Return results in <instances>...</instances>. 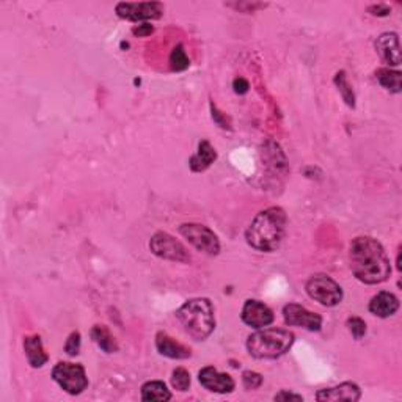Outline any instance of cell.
Returning a JSON list of instances; mask_svg holds the SVG:
<instances>
[{"mask_svg": "<svg viewBox=\"0 0 402 402\" xmlns=\"http://www.w3.org/2000/svg\"><path fill=\"white\" fill-rule=\"evenodd\" d=\"M376 51L388 66L401 65V48L396 33H382L376 39Z\"/></svg>", "mask_w": 402, "mask_h": 402, "instance_id": "13", "label": "cell"}, {"mask_svg": "<svg viewBox=\"0 0 402 402\" xmlns=\"http://www.w3.org/2000/svg\"><path fill=\"white\" fill-rule=\"evenodd\" d=\"M286 222V214L281 207H267L247 228V244L258 252L277 250L285 238Z\"/></svg>", "mask_w": 402, "mask_h": 402, "instance_id": "2", "label": "cell"}, {"mask_svg": "<svg viewBox=\"0 0 402 402\" xmlns=\"http://www.w3.org/2000/svg\"><path fill=\"white\" fill-rule=\"evenodd\" d=\"M24 351L27 355V360L32 368H41L48 363V354L44 352L43 341L38 335H30V337L24 338Z\"/></svg>", "mask_w": 402, "mask_h": 402, "instance_id": "17", "label": "cell"}, {"mask_svg": "<svg viewBox=\"0 0 402 402\" xmlns=\"http://www.w3.org/2000/svg\"><path fill=\"white\" fill-rule=\"evenodd\" d=\"M200 384L203 385L207 391L226 394L234 390V380L230 374L219 372L214 366H206L198 374Z\"/></svg>", "mask_w": 402, "mask_h": 402, "instance_id": "12", "label": "cell"}, {"mask_svg": "<svg viewBox=\"0 0 402 402\" xmlns=\"http://www.w3.org/2000/svg\"><path fill=\"white\" fill-rule=\"evenodd\" d=\"M190 65V60L187 57V53L183 48V44H178L175 49L171 51V56H170V66L173 71H184L189 68Z\"/></svg>", "mask_w": 402, "mask_h": 402, "instance_id": "22", "label": "cell"}, {"mask_svg": "<svg viewBox=\"0 0 402 402\" xmlns=\"http://www.w3.org/2000/svg\"><path fill=\"white\" fill-rule=\"evenodd\" d=\"M294 344V335L283 328H259L247 339V351L254 358L273 360L285 355Z\"/></svg>", "mask_w": 402, "mask_h": 402, "instance_id": "4", "label": "cell"}, {"mask_svg": "<svg viewBox=\"0 0 402 402\" xmlns=\"http://www.w3.org/2000/svg\"><path fill=\"white\" fill-rule=\"evenodd\" d=\"M233 89H234V91L238 93V95H245V93L249 91L250 85H249V82H247L245 79L238 77V79H234V82H233Z\"/></svg>", "mask_w": 402, "mask_h": 402, "instance_id": "28", "label": "cell"}, {"mask_svg": "<svg viewBox=\"0 0 402 402\" xmlns=\"http://www.w3.org/2000/svg\"><path fill=\"white\" fill-rule=\"evenodd\" d=\"M242 384L247 390H257L263 384V376L254 371H245L242 374Z\"/></svg>", "mask_w": 402, "mask_h": 402, "instance_id": "26", "label": "cell"}, {"mask_svg": "<svg viewBox=\"0 0 402 402\" xmlns=\"http://www.w3.org/2000/svg\"><path fill=\"white\" fill-rule=\"evenodd\" d=\"M351 269L361 283L379 285L390 277L391 266L379 240L370 236L355 238L349 250Z\"/></svg>", "mask_w": 402, "mask_h": 402, "instance_id": "1", "label": "cell"}, {"mask_svg": "<svg viewBox=\"0 0 402 402\" xmlns=\"http://www.w3.org/2000/svg\"><path fill=\"white\" fill-rule=\"evenodd\" d=\"M305 290L308 296L324 306H337L343 300L341 286L325 273H316V275L310 277L305 285Z\"/></svg>", "mask_w": 402, "mask_h": 402, "instance_id": "5", "label": "cell"}, {"mask_svg": "<svg viewBox=\"0 0 402 402\" xmlns=\"http://www.w3.org/2000/svg\"><path fill=\"white\" fill-rule=\"evenodd\" d=\"M347 327H349L351 333L354 335L355 339H361L366 335V323L361 318H349L347 319Z\"/></svg>", "mask_w": 402, "mask_h": 402, "instance_id": "25", "label": "cell"}, {"mask_svg": "<svg viewBox=\"0 0 402 402\" xmlns=\"http://www.w3.org/2000/svg\"><path fill=\"white\" fill-rule=\"evenodd\" d=\"M399 310V299L391 292L382 291L370 302V311L377 318H390Z\"/></svg>", "mask_w": 402, "mask_h": 402, "instance_id": "16", "label": "cell"}, {"mask_svg": "<svg viewBox=\"0 0 402 402\" xmlns=\"http://www.w3.org/2000/svg\"><path fill=\"white\" fill-rule=\"evenodd\" d=\"M156 347L157 352L164 357L175 358V360H184L190 357V349H187L184 344L178 343L176 339H173L170 335L164 332H159L156 335Z\"/></svg>", "mask_w": 402, "mask_h": 402, "instance_id": "15", "label": "cell"}, {"mask_svg": "<svg viewBox=\"0 0 402 402\" xmlns=\"http://www.w3.org/2000/svg\"><path fill=\"white\" fill-rule=\"evenodd\" d=\"M379 84L384 86L385 90L391 93H401L402 89V80H401V72L388 68H382L377 71L376 74Z\"/></svg>", "mask_w": 402, "mask_h": 402, "instance_id": "21", "label": "cell"}, {"mask_svg": "<svg viewBox=\"0 0 402 402\" xmlns=\"http://www.w3.org/2000/svg\"><path fill=\"white\" fill-rule=\"evenodd\" d=\"M275 401H290V399H294V401H304V398L300 396V394H296V393H291V391H280L278 394H275V398H273Z\"/></svg>", "mask_w": 402, "mask_h": 402, "instance_id": "30", "label": "cell"}, {"mask_svg": "<svg viewBox=\"0 0 402 402\" xmlns=\"http://www.w3.org/2000/svg\"><path fill=\"white\" fill-rule=\"evenodd\" d=\"M216 159H217L216 150L212 148L209 142L203 140V142L198 145L197 154L195 156H192V159H190V164H189L190 170L192 171H205L206 169H209Z\"/></svg>", "mask_w": 402, "mask_h": 402, "instance_id": "18", "label": "cell"}, {"mask_svg": "<svg viewBox=\"0 0 402 402\" xmlns=\"http://www.w3.org/2000/svg\"><path fill=\"white\" fill-rule=\"evenodd\" d=\"M283 318L287 325L302 327L310 332H319L323 327V318L318 313L306 310L305 306L297 304H290L283 308Z\"/></svg>", "mask_w": 402, "mask_h": 402, "instance_id": "10", "label": "cell"}, {"mask_svg": "<svg viewBox=\"0 0 402 402\" xmlns=\"http://www.w3.org/2000/svg\"><path fill=\"white\" fill-rule=\"evenodd\" d=\"M80 351V333L79 332H72L68 339H66L65 344V352L71 355V357H76Z\"/></svg>", "mask_w": 402, "mask_h": 402, "instance_id": "27", "label": "cell"}, {"mask_svg": "<svg viewBox=\"0 0 402 402\" xmlns=\"http://www.w3.org/2000/svg\"><path fill=\"white\" fill-rule=\"evenodd\" d=\"M176 318L193 339L203 341L216 328L214 308L207 299H192L179 308Z\"/></svg>", "mask_w": 402, "mask_h": 402, "instance_id": "3", "label": "cell"}, {"mask_svg": "<svg viewBox=\"0 0 402 402\" xmlns=\"http://www.w3.org/2000/svg\"><path fill=\"white\" fill-rule=\"evenodd\" d=\"M171 385L178 391H187L190 387V374L184 368H176L171 374Z\"/></svg>", "mask_w": 402, "mask_h": 402, "instance_id": "24", "label": "cell"}, {"mask_svg": "<svg viewBox=\"0 0 402 402\" xmlns=\"http://www.w3.org/2000/svg\"><path fill=\"white\" fill-rule=\"evenodd\" d=\"M142 399L143 401H170L171 393L169 391V388L164 384V382L153 380L146 382L142 387Z\"/></svg>", "mask_w": 402, "mask_h": 402, "instance_id": "19", "label": "cell"}, {"mask_svg": "<svg viewBox=\"0 0 402 402\" xmlns=\"http://www.w3.org/2000/svg\"><path fill=\"white\" fill-rule=\"evenodd\" d=\"M242 318L244 324L253 328H264L273 323V311L269 306L264 305L259 300H247L242 308Z\"/></svg>", "mask_w": 402, "mask_h": 402, "instance_id": "11", "label": "cell"}, {"mask_svg": "<svg viewBox=\"0 0 402 402\" xmlns=\"http://www.w3.org/2000/svg\"><path fill=\"white\" fill-rule=\"evenodd\" d=\"M360 398V388L352 382H344V384L337 387L324 388L316 394L318 401H358Z\"/></svg>", "mask_w": 402, "mask_h": 402, "instance_id": "14", "label": "cell"}, {"mask_svg": "<svg viewBox=\"0 0 402 402\" xmlns=\"http://www.w3.org/2000/svg\"><path fill=\"white\" fill-rule=\"evenodd\" d=\"M52 379L68 394H80L89 387L85 368L82 365L60 361L52 370Z\"/></svg>", "mask_w": 402, "mask_h": 402, "instance_id": "6", "label": "cell"}, {"mask_svg": "<svg viewBox=\"0 0 402 402\" xmlns=\"http://www.w3.org/2000/svg\"><path fill=\"white\" fill-rule=\"evenodd\" d=\"M335 84H337L338 90H339V93H341V96H343V99L346 100V104L349 105V107H355L354 91H352V89H351L349 82H347L346 72H344V71H341V72H338L337 76H335Z\"/></svg>", "mask_w": 402, "mask_h": 402, "instance_id": "23", "label": "cell"}, {"mask_svg": "<svg viewBox=\"0 0 402 402\" xmlns=\"http://www.w3.org/2000/svg\"><path fill=\"white\" fill-rule=\"evenodd\" d=\"M150 249L156 257L178 263H190V254L186 247L169 233L159 231L150 240Z\"/></svg>", "mask_w": 402, "mask_h": 402, "instance_id": "8", "label": "cell"}, {"mask_svg": "<svg viewBox=\"0 0 402 402\" xmlns=\"http://www.w3.org/2000/svg\"><path fill=\"white\" fill-rule=\"evenodd\" d=\"M179 233L195 247L198 252H203L211 257H216L220 252L219 238L209 228L200 223H183L179 226Z\"/></svg>", "mask_w": 402, "mask_h": 402, "instance_id": "7", "label": "cell"}, {"mask_svg": "<svg viewBox=\"0 0 402 402\" xmlns=\"http://www.w3.org/2000/svg\"><path fill=\"white\" fill-rule=\"evenodd\" d=\"M91 338L95 339V343L107 354H113L118 351V344L115 338L112 337L109 328L105 325H95L91 330Z\"/></svg>", "mask_w": 402, "mask_h": 402, "instance_id": "20", "label": "cell"}, {"mask_svg": "<svg viewBox=\"0 0 402 402\" xmlns=\"http://www.w3.org/2000/svg\"><path fill=\"white\" fill-rule=\"evenodd\" d=\"M154 32V27L151 24H140L138 27H134L132 33L136 37H150Z\"/></svg>", "mask_w": 402, "mask_h": 402, "instance_id": "29", "label": "cell"}, {"mask_svg": "<svg viewBox=\"0 0 402 402\" xmlns=\"http://www.w3.org/2000/svg\"><path fill=\"white\" fill-rule=\"evenodd\" d=\"M370 13L374 16H388L390 15V8L387 5H372L370 6Z\"/></svg>", "mask_w": 402, "mask_h": 402, "instance_id": "31", "label": "cell"}, {"mask_svg": "<svg viewBox=\"0 0 402 402\" xmlns=\"http://www.w3.org/2000/svg\"><path fill=\"white\" fill-rule=\"evenodd\" d=\"M117 15L126 19V21L140 22V21H151V19H159L164 15V5L159 2H122L117 5Z\"/></svg>", "mask_w": 402, "mask_h": 402, "instance_id": "9", "label": "cell"}]
</instances>
